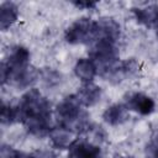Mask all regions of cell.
Masks as SVG:
<instances>
[{
    "mask_svg": "<svg viewBox=\"0 0 158 158\" xmlns=\"http://www.w3.org/2000/svg\"><path fill=\"white\" fill-rule=\"evenodd\" d=\"M96 40V21L81 17L65 30V41L72 44L89 43Z\"/></svg>",
    "mask_w": 158,
    "mask_h": 158,
    "instance_id": "3957f363",
    "label": "cell"
},
{
    "mask_svg": "<svg viewBox=\"0 0 158 158\" xmlns=\"http://www.w3.org/2000/svg\"><path fill=\"white\" fill-rule=\"evenodd\" d=\"M22 122L27 131L35 136H44L51 131L48 116H27Z\"/></svg>",
    "mask_w": 158,
    "mask_h": 158,
    "instance_id": "30bf717a",
    "label": "cell"
},
{
    "mask_svg": "<svg viewBox=\"0 0 158 158\" xmlns=\"http://www.w3.org/2000/svg\"><path fill=\"white\" fill-rule=\"evenodd\" d=\"M49 139L53 144V147L59 149L70 148V146L75 142V132L64 127V126H57L54 128H51L49 131Z\"/></svg>",
    "mask_w": 158,
    "mask_h": 158,
    "instance_id": "52a82bcc",
    "label": "cell"
},
{
    "mask_svg": "<svg viewBox=\"0 0 158 158\" xmlns=\"http://www.w3.org/2000/svg\"><path fill=\"white\" fill-rule=\"evenodd\" d=\"M80 105L83 106H94L101 98V89L93 83H84L79 91L75 94Z\"/></svg>",
    "mask_w": 158,
    "mask_h": 158,
    "instance_id": "ba28073f",
    "label": "cell"
},
{
    "mask_svg": "<svg viewBox=\"0 0 158 158\" xmlns=\"http://www.w3.org/2000/svg\"><path fill=\"white\" fill-rule=\"evenodd\" d=\"M17 107L21 114V121L27 116L51 117V104L37 89H28L22 95Z\"/></svg>",
    "mask_w": 158,
    "mask_h": 158,
    "instance_id": "7a4b0ae2",
    "label": "cell"
},
{
    "mask_svg": "<svg viewBox=\"0 0 158 158\" xmlns=\"http://www.w3.org/2000/svg\"><path fill=\"white\" fill-rule=\"evenodd\" d=\"M80 107L81 105L75 95L63 99L56 109V114L60 122V126H64L74 131L75 133L89 130L88 115Z\"/></svg>",
    "mask_w": 158,
    "mask_h": 158,
    "instance_id": "6da1fadb",
    "label": "cell"
},
{
    "mask_svg": "<svg viewBox=\"0 0 158 158\" xmlns=\"http://www.w3.org/2000/svg\"><path fill=\"white\" fill-rule=\"evenodd\" d=\"M154 142L158 143V132H157V135H156V137H154Z\"/></svg>",
    "mask_w": 158,
    "mask_h": 158,
    "instance_id": "ac0fdd59",
    "label": "cell"
},
{
    "mask_svg": "<svg viewBox=\"0 0 158 158\" xmlns=\"http://www.w3.org/2000/svg\"><path fill=\"white\" fill-rule=\"evenodd\" d=\"M69 158H101V151L93 142L77 138L69 148Z\"/></svg>",
    "mask_w": 158,
    "mask_h": 158,
    "instance_id": "5b68a950",
    "label": "cell"
},
{
    "mask_svg": "<svg viewBox=\"0 0 158 158\" xmlns=\"http://www.w3.org/2000/svg\"><path fill=\"white\" fill-rule=\"evenodd\" d=\"M146 157L147 158H158V143L154 141L147 144L146 147Z\"/></svg>",
    "mask_w": 158,
    "mask_h": 158,
    "instance_id": "2e32d148",
    "label": "cell"
},
{
    "mask_svg": "<svg viewBox=\"0 0 158 158\" xmlns=\"http://www.w3.org/2000/svg\"><path fill=\"white\" fill-rule=\"evenodd\" d=\"M118 158H131V157H128V156H122V157H118Z\"/></svg>",
    "mask_w": 158,
    "mask_h": 158,
    "instance_id": "d6986e66",
    "label": "cell"
},
{
    "mask_svg": "<svg viewBox=\"0 0 158 158\" xmlns=\"http://www.w3.org/2000/svg\"><path fill=\"white\" fill-rule=\"evenodd\" d=\"M125 106L127 110L136 111L141 115H149L154 111V101L143 93H131L126 96Z\"/></svg>",
    "mask_w": 158,
    "mask_h": 158,
    "instance_id": "277c9868",
    "label": "cell"
},
{
    "mask_svg": "<svg viewBox=\"0 0 158 158\" xmlns=\"http://www.w3.org/2000/svg\"><path fill=\"white\" fill-rule=\"evenodd\" d=\"M1 121L2 123H7V125L21 121V114H20L19 107L4 104L1 107Z\"/></svg>",
    "mask_w": 158,
    "mask_h": 158,
    "instance_id": "5bb4252c",
    "label": "cell"
},
{
    "mask_svg": "<svg viewBox=\"0 0 158 158\" xmlns=\"http://www.w3.org/2000/svg\"><path fill=\"white\" fill-rule=\"evenodd\" d=\"M28 158H57L56 153L49 149H37L28 154Z\"/></svg>",
    "mask_w": 158,
    "mask_h": 158,
    "instance_id": "9a60e30c",
    "label": "cell"
},
{
    "mask_svg": "<svg viewBox=\"0 0 158 158\" xmlns=\"http://www.w3.org/2000/svg\"><path fill=\"white\" fill-rule=\"evenodd\" d=\"M74 73L81 81L91 83V80L98 73V68L91 58H81L75 63Z\"/></svg>",
    "mask_w": 158,
    "mask_h": 158,
    "instance_id": "8fae6325",
    "label": "cell"
},
{
    "mask_svg": "<svg viewBox=\"0 0 158 158\" xmlns=\"http://www.w3.org/2000/svg\"><path fill=\"white\" fill-rule=\"evenodd\" d=\"M17 20V6L11 1H5L0 5V28L6 31Z\"/></svg>",
    "mask_w": 158,
    "mask_h": 158,
    "instance_id": "7c38bea8",
    "label": "cell"
},
{
    "mask_svg": "<svg viewBox=\"0 0 158 158\" xmlns=\"http://www.w3.org/2000/svg\"><path fill=\"white\" fill-rule=\"evenodd\" d=\"M74 5L78 6V7H93V6H95V2H91V1H75Z\"/></svg>",
    "mask_w": 158,
    "mask_h": 158,
    "instance_id": "e0dca14e",
    "label": "cell"
},
{
    "mask_svg": "<svg viewBox=\"0 0 158 158\" xmlns=\"http://www.w3.org/2000/svg\"><path fill=\"white\" fill-rule=\"evenodd\" d=\"M102 118L106 123L111 126H117L123 123L128 118V110L122 104H112L104 111Z\"/></svg>",
    "mask_w": 158,
    "mask_h": 158,
    "instance_id": "9c48e42d",
    "label": "cell"
},
{
    "mask_svg": "<svg viewBox=\"0 0 158 158\" xmlns=\"http://www.w3.org/2000/svg\"><path fill=\"white\" fill-rule=\"evenodd\" d=\"M120 38V25L111 17H101L96 21V40L116 42Z\"/></svg>",
    "mask_w": 158,
    "mask_h": 158,
    "instance_id": "8992f818",
    "label": "cell"
},
{
    "mask_svg": "<svg viewBox=\"0 0 158 158\" xmlns=\"http://www.w3.org/2000/svg\"><path fill=\"white\" fill-rule=\"evenodd\" d=\"M136 19L139 23L151 26L157 22L158 19V6L157 5H147L144 7H138L135 10Z\"/></svg>",
    "mask_w": 158,
    "mask_h": 158,
    "instance_id": "4fadbf2b",
    "label": "cell"
}]
</instances>
